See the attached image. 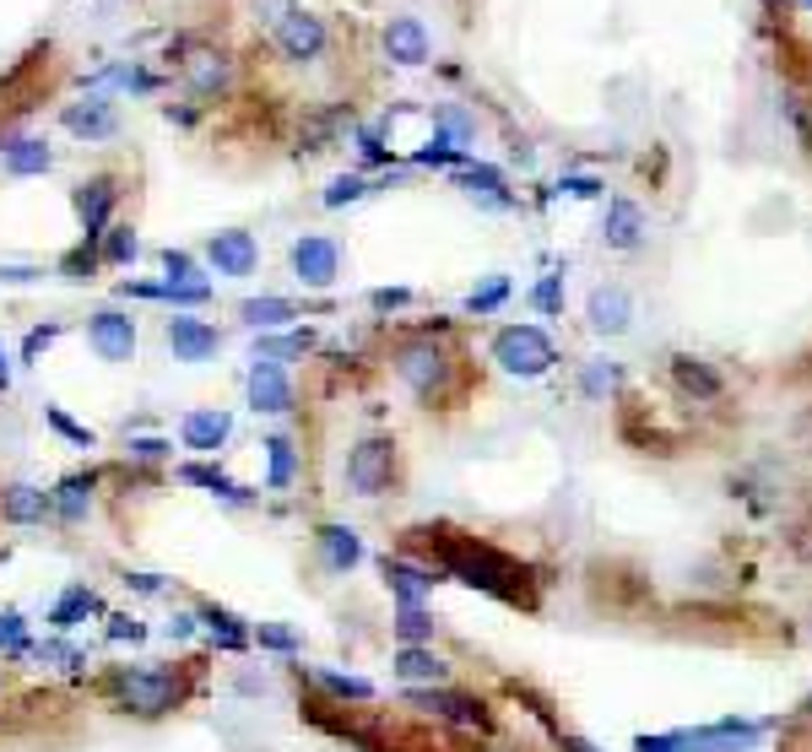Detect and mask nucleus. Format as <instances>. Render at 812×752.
Returning a JSON list of instances; mask_svg holds the SVG:
<instances>
[{
    "label": "nucleus",
    "instance_id": "20",
    "mask_svg": "<svg viewBox=\"0 0 812 752\" xmlns=\"http://www.w3.org/2000/svg\"><path fill=\"white\" fill-rule=\"evenodd\" d=\"M65 131H71V136H87V142H109V136H114V104H109V98L71 104V109H65Z\"/></svg>",
    "mask_w": 812,
    "mask_h": 752
},
{
    "label": "nucleus",
    "instance_id": "50",
    "mask_svg": "<svg viewBox=\"0 0 812 752\" xmlns=\"http://www.w3.org/2000/svg\"><path fill=\"white\" fill-rule=\"evenodd\" d=\"M168 450H173V445H162V439H131V454H136V460H162Z\"/></svg>",
    "mask_w": 812,
    "mask_h": 752
},
{
    "label": "nucleus",
    "instance_id": "16",
    "mask_svg": "<svg viewBox=\"0 0 812 752\" xmlns=\"http://www.w3.org/2000/svg\"><path fill=\"white\" fill-rule=\"evenodd\" d=\"M385 54H390L396 65H423V60L434 54L428 27H423L417 16H390V27H385Z\"/></svg>",
    "mask_w": 812,
    "mask_h": 752
},
{
    "label": "nucleus",
    "instance_id": "18",
    "mask_svg": "<svg viewBox=\"0 0 812 752\" xmlns=\"http://www.w3.org/2000/svg\"><path fill=\"white\" fill-rule=\"evenodd\" d=\"M320 558L330 574H352L357 563H363V536L352 531V525H320Z\"/></svg>",
    "mask_w": 812,
    "mask_h": 752
},
{
    "label": "nucleus",
    "instance_id": "34",
    "mask_svg": "<svg viewBox=\"0 0 812 752\" xmlns=\"http://www.w3.org/2000/svg\"><path fill=\"white\" fill-rule=\"evenodd\" d=\"M250 644H260V650H277V655H293L304 639H299L293 628H282V622H255V628H250Z\"/></svg>",
    "mask_w": 812,
    "mask_h": 752
},
{
    "label": "nucleus",
    "instance_id": "15",
    "mask_svg": "<svg viewBox=\"0 0 812 752\" xmlns=\"http://www.w3.org/2000/svg\"><path fill=\"white\" fill-rule=\"evenodd\" d=\"M385 585H390L396 606H423L434 596V585H439V569H417L407 558H385Z\"/></svg>",
    "mask_w": 812,
    "mask_h": 752
},
{
    "label": "nucleus",
    "instance_id": "46",
    "mask_svg": "<svg viewBox=\"0 0 812 752\" xmlns=\"http://www.w3.org/2000/svg\"><path fill=\"white\" fill-rule=\"evenodd\" d=\"M54 336H60V325H38V330H33V336H27V347H22V357H27V363H33V357H38V352H44V347H49V341H54Z\"/></svg>",
    "mask_w": 812,
    "mask_h": 752
},
{
    "label": "nucleus",
    "instance_id": "31",
    "mask_svg": "<svg viewBox=\"0 0 812 752\" xmlns=\"http://www.w3.org/2000/svg\"><path fill=\"white\" fill-rule=\"evenodd\" d=\"M255 330H277V325H288V319H299V308L288 299H250L244 308H239Z\"/></svg>",
    "mask_w": 812,
    "mask_h": 752
},
{
    "label": "nucleus",
    "instance_id": "51",
    "mask_svg": "<svg viewBox=\"0 0 812 752\" xmlns=\"http://www.w3.org/2000/svg\"><path fill=\"white\" fill-rule=\"evenodd\" d=\"M407 299H412V293H401V288H396V293H390V288H379V293H374V308H401Z\"/></svg>",
    "mask_w": 812,
    "mask_h": 752
},
{
    "label": "nucleus",
    "instance_id": "45",
    "mask_svg": "<svg viewBox=\"0 0 812 752\" xmlns=\"http://www.w3.org/2000/svg\"><path fill=\"white\" fill-rule=\"evenodd\" d=\"M109 639H131V644H136V639H147V628H142L136 617L120 611V617H109Z\"/></svg>",
    "mask_w": 812,
    "mask_h": 752
},
{
    "label": "nucleus",
    "instance_id": "24",
    "mask_svg": "<svg viewBox=\"0 0 812 752\" xmlns=\"http://www.w3.org/2000/svg\"><path fill=\"white\" fill-rule=\"evenodd\" d=\"M671 379H677V390L693 396V401H715V396L726 390L720 374H715L710 363H699V357H671Z\"/></svg>",
    "mask_w": 812,
    "mask_h": 752
},
{
    "label": "nucleus",
    "instance_id": "35",
    "mask_svg": "<svg viewBox=\"0 0 812 752\" xmlns=\"http://www.w3.org/2000/svg\"><path fill=\"white\" fill-rule=\"evenodd\" d=\"M266 450H271V487L282 493V487H293V476H299V454L288 439H266Z\"/></svg>",
    "mask_w": 812,
    "mask_h": 752
},
{
    "label": "nucleus",
    "instance_id": "32",
    "mask_svg": "<svg viewBox=\"0 0 812 752\" xmlns=\"http://www.w3.org/2000/svg\"><path fill=\"white\" fill-rule=\"evenodd\" d=\"M87 611H98V596H93L87 585H71V591L60 596V606L49 611V622H54V628H76V617H87Z\"/></svg>",
    "mask_w": 812,
    "mask_h": 752
},
{
    "label": "nucleus",
    "instance_id": "8",
    "mask_svg": "<svg viewBox=\"0 0 812 752\" xmlns=\"http://www.w3.org/2000/svg\"><path fill=\"white\" fill-rule=\"evenodd\" d=\"M336 271H341V250H336L330 239L304 233V239L293 244V277H299L304 288H330Z\"/></svg>",
    "mask_w": 812,
    "mask_h": 752
},
{
    "label": "nucleus",
    "instance_id": "36",
    "mask_svg": "<svg viewBox=\"0 0 812 752\" xmlns=\"http://www.w3.org/2000/svg\"><path fill=\"white\" fill-rule=\"evenodd\" d=\"M136 250H142V244H136V233H131V228H109V233H104V260H109V266L136 260Z\"/></svg>",
    "mask_w": 812,
    "mask_h": 752
},
{
    "label": "nucleus",
    "instance_id": "30",
    "mask_svg": "<svg viewBox=\"0 0 812 752\" xmlns=\"http://www.w3.org/2000/svg\"><path fill=\"white\" fill-rule=\"evenodd\" d=\"M461 190H466L472 201H487V206H509L498 168H466V173H461Z\"/></svg>",
    "mask_w": 812,
    "mask_h": 752
},
{
    "label": "nucleus",
    "instance_id": "23",
    "mask_svg": "<svg viewBox=\"0 0 812 752\" xmlns=\"http://www.w3.org/2000/svg\"><path fill=\"white\" fill-rule=\"evenodd\" d=\"M0 514L11 520V525H38L44 514H54V498L49 493H38V487H5L0 493Z\"/></svg>",
    "mask_w": 812,
    "mask_h": 752
},
{
    "label": "nucleus",
    "instance_id": "29",
    "mask_svg": "<svg viewBox=\"0 0 812 752\" xmlns=\"http://www.w3.org/2000/svg\"><path fill=\"white\" fill-rule=\"evenodd\" d=\"M179 482H190V487H211V493H217V498H228V504H244V498H250V493H244L239 482H228L217 465H184V471H179Z\"/></svg>",
    "mask_w": 812,
    "mask_h": 752
},
{
    "label": "nucleus",
    "instance_id": "41",
    "mask_svg": "<svg viewBox=\"0 0 812 752\" xmlns=\"http://www.w3.org/2000/svg\"><path fill=\"white\" fill-rule=\"evenodd\" d=\"M162 266H168V282H190L195 277V260L184 250H162Z\"/></svg>",
    "mask_w": 812,
    "mask_h": 752
},
{
    "label": "nucleus",
    "instance_id": "3",
    "mask_svg": "<svg viewBox=\"0 0 812 752\" xmlns=\"http://www.w3.org/2000/svg\"><path fill=\"white\" fill-rule=\"evenodd\" d=\"M396 379L417 396V401H439L445 385H450V352L434 341V336H417L396 352Z\"/></svg>",
    "mask_w": 812,
    "mask_h": 752
},
{
    "label": "nucleus",
    "instance_id": "33",
    "mask_svg": "<svg viewBox=\"0 0 812 752\" xmlns=\"http://www.w3.org/2000/svg\"><path fill=\"white\" fill-rule=\"evenodd\" d=\"M618 379H623V368H618V363H607V357H596V363H585L580 390H585L591 401H602V396H613V390H618Z\"/></svg>",
    "mask_w": 812,
    "mask_h": 752
},
{
    "label": "nucleus",
    "instance_id": "21",
    "mask_svg": "<svg viewBox=\"0 0 812 752\" xmlns=\"http://www.w3.org/2000/svg\"><path fill=\"white\" fill-rule=\"evenodd\" d=\"M602 239L613 244V250H640L645 244V211L634 206V201H613L607 206V228H602Z\"/></svg>",
    "mask_w": 812,
    "mask_h": 752
},
{
    "label": "nucleus",
    "instance_id": "47",
    "mask_svg": "<svg viewBox=\"0 0 812 752\" xmlns=\"http://www.w3.org/2000/svg\"><path fill=\"white\" fill-rule=\"evenodd\" d=\"M531 303H536V308H542V314H553V308H558V303H563V293H558V277H547V282H542V288H536V293H531Z\"/></svg>",
    "mask_w": 812,
    "mask_h": 752
},
{
    "label": "nucleus",
    "instance_id": "25",
    "mask_svg": "<svg viewBox=\"0 0 812 752\" xmlns=\"http://www.w3.org/2000/svg\"><path fill=\"white\" fill-rule=\"evenodd\" d=\"M49 498H54V514L76 525V520L87 514V504H93V476H65Z\"/></svg>",
    "mask_w": 812,
    "mask_h": 752
},
{
    "label": "nucleus",
    "instance_id": "19",
    "mask_svg": "<svg viewBox=\"0 0 812 752\" xmlns=\"http://www.w3.org/2000/svg\"><path fill=\"white\" fill-rule=\"evenodd\" d=\"M228 428H233V417H228V412H190L179 434H184V450L217 454L222 445H228Z\"/></svg>",
    "mask_w": 812,
    "mask_h": 752
},
{
    "label": "nucleus",
    "instance_id": "49",
    "mask_svg": "<svg viewBox=\"0 0 812 752\" xmlns=\"http://www.w3.org/2000/svg\"><path fill=\"white\" fill-rule=\"evenodd\" d=\"M71 282H82V271H93V250H76V255H65V266H60Z\"/></svg>",
    "mask_w": 812,
    "mask_h": 752
},
{
    "label": "nucleus",
    "instance_id": "55",
    "mask_svg": "<svg viewBox=\"0 0 812 752\" xmlns=\"http://www.w3.org/2000/svg\"><path fill=\"white\" fill-rule=\"evenodd\" d=\"M802 715H808V720H812V693H808V699H802Z\"/></svg>",
    "mask_w": 812,
    "mask_h": 752
},
{
    "label": "nucleus",
    "instance_id": "13",
    "mask_svg": "<svg viewBox=\"0 0 812 752\" xmlns=\"http://www.w3.org/2000/svg\"><path fill=\"white\" fill-rule=\"evenodd\" d=\"M114 201H120V184H114L109 173L76 184V211H82L87 239H104V233H109V211H114Z\"/></svg>",
    "mask_w": 812,
    "mask_h": 752
},
{
    "label": "nucleus",
    "instance_id": "14",
    "mask_svg": "<svg viewBox=\"0 0 812 752\" xmlns=\"http://www.w3.org/2000/svg\"><path fill=\"white\" fill-rule=\"evenodd\" d=\"M184 82H190L195 98H217V93L228 87V54L211 49V44H195V49L184 54Z\"/></svg>",
    "mask_w": 812,
    "mask_h": 752
},
{
    "label": "nucleus",
    "instance_id": "52",
    "mask_svg": "<svg viewBox=\"0 0 812 752\" xmlns=\"http://www.w3.org/2000/svg\"><path fill=\"white\" fill-rule=\"evenodd\" d=\"M563 190H569V195H602L596 179H563Z\"/></svg>",
    "mask_w": 812,
    "mask_h": 752
},
{
    "label": "nucleus",
    "instance_id": "44",
    "mask_svg": "<svg viewBox=\"0 0 812 752\" xmlns=\"http://www.w3.org/2000/svg\"><path fill=\"white\" fill-rule=\"evenodd\" d=\"M417 162H466V151L456 147V142H445V136H439L428 151H417Z\"/></svg>",
    "mask_w": 812,
    "mask_h": 752
},
{
    "label": "nucleus",
    "instance_id": "53",
    "mask_svg": "<svg viewBox=\"0 0 812 752\" xmlns=\"http://www.w3.org/2000/svg\"><path fill=\"white\" fill-rule=\"evenodd\" d=\"M558 748L563 752H602L596 742H585V737H558Z\"/></svg>",
    "mask_w": 812,
    "mask_h": 752
},
{
    "label": "nucleus",
    "instance_id": "43",
    "mask_svg": "<svg viewBox=\"0 0 812 752\" xmlns=\"http://www.w3.org/2000/svg\"><path fill=\"white\" fill-rule=\"evenodd\" d=\"M310 347V336H288V341H260V357H293V352H304Z\"/></svg>",
    "mask_w": 812,
    "mask_h": 752
},
{
    "label": "nucleus",
    "instance_id": "1",
    "mask_svg": "<svg viewBox=\"0 0 812 752\" xmlns=\"http://www.w3.org/2000/svg\"><path fill=\"white\" fill-rule=\"evenodd\" d=\"M412 536H423L428 547H434V558H439V569L450 574V580H461V585H472V591H487V596H498V602H531V591H525V569L514 563V558H504L498 547H487L477 536H461V531H412Z\"/></svg>",
    "mask_w": 812,
    "mask_h": 752
},
{
    "label": "nucleus",
    "instance_id": "9",
    "mask_svg": "<svg viewBox=\"0 0 812 752\" xmlns=\"http://www.w3.org/2000/svg\"><path fill=\"white\" fill-rule=\"evenodd\" d=\"M277 49H282V60H320L325 49V22L320 16H310V11H288L282 22H277Z\"/></svg>",
    "mask_w": 812,
    "mask_h": 752
},
{
    "label": "nucleus",
    "instance_id": "11",
    "mask_svg": "<svg viewBox=\"0 0 812 752\" xmlns=\"http://www.w3.org/2000/svg\"><path fill=\"white\" fill-rule=\"evenodd\" d=\"M250 407L255 412H293V379L282 374V363H271V357H255V368H250Z\"/></svg>",
    "mask_w": 812,
    "mask_h": 752
},
{
    "label": "nucleus",
    "instance_id": "28",
    "mask_svg": "<svg viewBox=\"0 0 812 752\" xmlns=\"http://www.w3.org/2000/svg\"><path fill=\"white\" fill-rule=\"evenodd\" d=\"M49 162H54V157H49V147H44V142H11V147H5V168H11L16 179L49 173Z\"/></svg>",
    "mask_w": 812,
    "mask_h": 752
},
{
    "label": "nucleus",
    "instance_id": "7",
    "mask_svg": "<svg viewBox=\"0 0 812 752\" xmlns=\"http://www.w3.org/2000/svg\"><path fill=\"white\" fill-rule=\"evenodd\" d=\"M87 341H93V352L104 363H131V352H136V319L104 308V314L87 319Z\"/></svg>",
    "mask_w": 812,
    "mask_h": 752
},
{
    "label": "nucleus",
    "instance_id": "42",
    "mask_svg": "<svg viewBox=\"0 0 812 752\" xmlns=\"http://www.w3.org/2000/svg\"><path fill=\"white\" fill-rule=\"evenodd\" d=\"M49 423H54V428H60V434H65V439H76V445H82V450H93V434H87V428H82V423H71V417H65V412H60V407H49Z\"/></svg>",
    "mask_w": 812,
    "mask_h": 752
},
{
    "label": "nucleus",
    "instance_id": "2",
    "mask_svg": "<svg viewBox=\"0 0 812 752\" xmlns=\"http://www.w3.org/2000/svg\"><path fill=\"white\" fill-rule=\"evenodd\" d=\"M120 709L142 715V720H158L168 709L184 704V677L179 671H162V666H136V671H114L109 677Z\"/></svg>",
    "mask_w": 812,
    "mask_h": 752
},
{
    "label": "nucleus",
    "instance_id": "37",
    "mask_svg": "<svg viewBox=\"0 0 812 752\" xmlns=\"http://www.w3.org/2000/svg\"><path fill=\"white\" fill-rule=\"evenodd\" d=\"M320 682L330 693H341V699H374V682H363V677H341V671H320Z\"/></svg>",
    "mask_w": 812,
    "mask_h": 752
},
{
    "label": "nucleus",
    "instance_id": "40",
    "mask_svg": "<svg viewBox=\"0 0 812 752\" xmlns=\"http://www.w3.org/2000/svg\"><path fill=\"white\" fill-rule=\"evenodd\" d=\"M0 650H16V655L33 650L27 633H22V617H16V611H0Z\"/></svg>",
    "mask_w": 812,
    "mask_h": 752
},
{
    "label": "nucleus",
    "instance_id": "17",
    "mask_svg": "<svg viewBox=\"0 0 812 752\" xmlns=\"http://www.w3.org/2000/svg\"><path fill=\"white\" fill-rule=\"evenodd\" d=\"M168 347H173L179 363H206V357L217 352V330H211L206 319H184V314H173V319H168Z\"/></svg>",
    "mask_w": 812,
    "mask_h": 752
},
{
    "label": "nucleus",
    "instance_id": "38",
    "mask_svg": "<svg viewBox=\"0 0 812 752\" xmlns=\"http://www.w3.org/2000/svg\"><path fill=\"white\" fill-rule=\"evenodd\" d=\"M368 190H363V179L357 173H341V179H330V190H325V206H347V201H363Z\"/></svg>",
    "mask_w": 812,
    "mask_h": 752
},
{
    "label": "nucleus",
    "instance_id": "10",
    "mask_svg": "<svg viewBox=\"0 0 812 752\" xmlns=\"http://www.w3.org/2000/svg\"><path fill=\"white\" fill-rule=\"evenodd\" d=\"M585 319H591L596 336H623V330L634 325V299H629V288H618V282L596 288V293L585 299Z\"/></svg>",
    "mask_w": 812,
    "mask_h": 752
},
{
    "label": "nucleus",
    "instance_id": "6",
    "mask_svg": "<svg viewBox=\"0 0 812 752\" xmlns=\"http://www.w3.org/2000/svg\"><path fill=\"white\" fill-rule=\"evenodd\" d=\"M407 704H417V709H428V715H439V720H450V726H461V731H487L493 720H487L483 699H472V693H450V688H412L407 693Z\"/></svg>",
    "mask_w": 812,
    "mask_h": 752
},
{
    "label": "nucleus",
    "instance_id": "26",
    "mask_svg": "<svg viewBox=\"0 0 812 752\" xmlns=\"http://www.w3.org/2000/svg\"><path fill=\"white\" fill-rule=\"evenodd\" d=\"M201 622L211 628V644H217V650H228V655L250 644V628H239V617H233V611H222V606H201Z\"/></svg>",
    "mask_w": 812,
    "mask_h": 752
},
{
    "label": "nucleus",
    "instance_id": "4",
    "mask_svg": "<svg viewBox=\"0 0 812 752\" xmlns=\"http://www.w3.org/2000/svg\"><path fill=\"white\" fill-rule=\"evenodd\" d=\"M493 363L504 374H514V379H542L558 363V352H553V341L536 325H509V330L493 336Z\"/></svg>",
    "mask_w": 812,
    "mask_h": 752
},
{
    "label": "nucleus",
    "instance_id": "27",
    "mask_svg": "<svg viewBox=\"0 0 812 752\" xmlns=\"http://www.w3.org/2000/svg\"><path fill=\"white\" fill-rule=\"evenodd\" d=\"M390 628H396V639H401V644H428L439 622H434V611H428V606H396V622H390Z\"/></svg>",
    "mask_w": 812,
    "mask_h": 752
},
{
    "label": "nucleus",
    "instance_id": "22",
    "mask_svg": "<svg viewBox=\"0 0 812 752\" xmlns=\"http://www.w3.org/2000/svg\"><path fill=\"white\" fill-rule=\"evenodd\" d=\"M401 682H428V688H439L445 677H450V666L428 650V644H401L396 650V666H390Z\"/></svg>",
    "mask_w": 812,
    "mask_h": 752
},
{
    "label": "nucleus",
    "instance_id": "5",
    "mask_svg": "<svg viewBox=\"0 0 812 752\" xmlns=\"http://www.w3.org/2000/svg\"><path fill=\"white\" fill-rule=\"evenodd\" d=\"M396 482V445L390 439H363L347 454V487L357 498H379Z\"/></svg>",
    "mask_w": 812,
    "mask_h": 752
},
{
    "label": "nucleus",
    "instance_id": "54",
    "mask_svg": "<svg viewBox=\"0 0 812 752\" xmlns=\"http://www.w3.org/2000/svg\"><path fill=\"white\" fill-rule=\"evenodd\" d=\"M11 385V363H5V347H0V390Z\"/></svg>",
    "mask_w": 812,
    "mask_h": 752
},
{
    "label": "nucleus",
    "instance_id": "39",
    "mask_svg": "<svg viewBox=\"0 0 812 752\" xmlns=\"http://www.w3.org/2000/svg\"><path fill=\"white\" fill-rule=\"evenodd\" d=\"M509 299V282H504V277H493V282H483V288H477V293H472V314H487V308H498V303Z\"/></svg>",
    "mask_w": 812,
    "mask_h": 752
},
{
    "label": "nucleus",
    "instance_id": "12",
    "mask_svg": "<svg viewBox=\"0 0 812 752\" xmlns=\"http://www.w3.org/2000/svg\"><path fill=\"white\" fill-rule=\"evenodd\" d=\"M206 260L217 266V277H250L255 260H260V250H255L250 233L228 228V233H211V239H206Z\"/></svg>",
    "mask_w": 812,
    "mask_h": 752
},
{
    "label": "nucleus",
    "instance_id": "48",
    "mask_svg": "<svg viewBox=\"0 0 812 752\" xmlns=\"http://www.w3.org/2000/svg\"><path fill=\"white\" fill-rule=\"evenodd\" d=\"M439 125H445L456 142H466V136H472V120H466V114H456V109H439Z\"/></svg>",
    "mask_w": 812,
    "mask_h": 752
},
{
    "label": "nucleus",
    "instance_id": "56",
    "mask_svg": "<svg viewBox=\"0 0 812 752\" xmlns=\"http://www.w3.org/2000/svg\"><path fill=\"white\" fill-rule=\"evenodd\" d=\"M802 5H812V0H802Z\"/></svg>",
    "mask_w": 812,
    "mask_h": 752
}]
</instances>
